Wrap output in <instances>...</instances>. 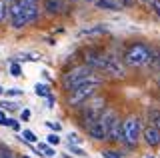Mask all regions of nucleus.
Listing matches in <instances>:
<instances>
[{"mask_svg": "<svg viewBox=\"0 0 160 158\" xmlns=\"http://www.w3.org/2000/svg\"><path fill=\"white\" fill-rule=\"evenodd\" d=\"M100 78L96 76V70L90 68L88 64H82V66H74L72 70L64 72L62 76V86L66 88L68 92L76 90V88L84 86V84H98Z\"/></svg>", "mask_w": 160, "mask_h": 158, "instance_id": "nucleus-1", "label": "nucleus"}, {"mask_svg": "<svg viewBox=\"0 0 160 158\" xmlns=\"http://www.w3.org/2000/svg\"><path fill=\"white\" fill-rule=\"evenodd\" d=\"M84 62L88 64L90 68H94V70H102V72H108L110 76H124V68L120 66V64L114 60L112 56H108L106 52L102 50H86L84 52Z\"/></svg>", "mask_w": 160, "mask_h": 158, "instance_id": "nucleus-2", "label": "nucleus"}, {"mask_svg": "<svg viewBox=\"0 0 160 158\" xmlns=\"http://www.w3.org/2000/svg\"><path fill=\"white\" fill-rule=\"evenodd\" d=\"M124 62L128 66H146V64L154 62V52L146 44H132L126 52H124Z\"/></svg>", "mask_w": 160, "mask_h": 158, "instance_id": "nucleus-3", "label": "nucleus"}, {"mask_svg": "<svg viewBox=\"0 0 160 158\" xmlns=\"http://www.w3.org/2000/svg\"><path fill=\"white\" fill-rule=\"evenodd\" d=\"M104 98H90L86 104L82 106V110H80V122H82V126L88 128L94 124V122H98L100 118L104 114Z\"/></svg>", "mask_w": 160, "mask_h": 158, "instance_id": "nucleus-4", "label": "nucleus"}, {"mask_svg": "<svg viewBox=\"0 0 160 158\" xmlns=\"http://www.w3.org/2000/svg\"><path fill=\"white\" fill-rule=\"evenodd\" d=\"M96 86H98V84H84V86L76 88V90L68 92V100H66V102H68V106L76 108V106L86 104L90 98L96 94Z\"/></svg>", "mask_w": 160, "mask_h": 158, "instance_id": "nucleus-5", "label": "nucleus"}, {"mask_svg": "<svg viewBox=\"0 0 160 158\" xmlns=\"http://www.w3.org/2000/svg\"><path fill=\"white\" fill-rule=\"evenodd\" d=\"M124 126V142H126L128 146H136L140 134H142V126H140V118L136 116H130L126 120L122 122Z\"/></svg>", "mask_w": 160, "mask_h": 158, "instance_id": "nucleus-6", "label": "nucleus"}, {"mask_svg": "<svg viewBox=\"0 0 160 158\" xmlns=\"http://www.w3.org/2000/svg\"><path fill=\"white\" fill-rule=\"evenodd\" d=\"M8 16H10V22H12L14 28H22V26H26V24H28L26 10H24V6H22V2H20V0L10 2V12H8Z\"/></svg>", "mask_w": 160, "mask_h": 158, "instance_id": "nucleus-7", "label": "nucleus"}, {"mask_svg": "<svg viewBox=\"0 0 160 158\" xmlns=\"http://www.w3.org/2000/svg\"><path fill=\"white\" fill-rule=\"evenodd\" d=\"M88 134L92 136L94 140H106L108 138V126L104 124V120L100 118L98 122H94V124L88 128Z\"/></svg>", "mask_w": 160, "mask_h": 158, "instance_id": "nucleus-8", "label": "nucleus"}, {"mask_svg": "<svg viewBox=\"0 0 160 158\" xmlns=\"http://www.w3.org/2000/svg\"><path fill=\"white\" fill-rule=\"evenodd\" d=\"M142 136H144V142L150 146H158L160 144V130L154 124H150L144 128V132H142Z\"/></svg>", "mask_w": 160, "mask_h": 158, "instance_id": "nucleus-9", "label": "nucleus"}, {"mask_svg": "<svg viewBox=\"0 0 160 158\" xmlns=\"http://www.w3.org/2000/svg\"><path fill=\"white\" fill-rule=\"evenodd\" d=\"M108 140L110 142H120V140H124V126H122V122L116 118V122L112 124V128L108 130Z\"/></svg>", "mask_w": 160, "mask_h": 158, "instance_id": "nucleus-10", "label": "nucleus"}, {"mask_svg": "<svg viewBox=\"0 0 160 158\" xmlns=\"http://www.w3.org/2000/svg\"><path fill=\"white\" fill-rule=\"evenodd\" d=\"M44 10L48 14H60L64 12V2L62 0H44Z\"/></svg>", "mask_w": 160, "mask_h": 158, "instance_id": "nucleus-11", "label": "nucleus"}, {"mask_svg": "<svg viewBox=\"0 0 160 158\" xmlns=\"http://www.w3.org/2000/svg\"><path fill=\"white\" fill-rule=\"evenodd\" d=\"M96 6L104 10H120V4L116 0H96Z\"/></svg>", "mask_w": 160, "mask_h": 158, "instance_id": "nucleus-12", "label": "nucleus"}, {"mask_svg": "<svg viewBox=\"0 0 160 158\" xmlns=\"http://www.w3.org/2000/svg\"><path fill=\"white\" fill-rule=\"evenodd\" d=\"M8 12H10V2H8V0H0V22L6 20Z\"/></svg>", "mask_w": 160, "mask_h": 158, "instance_id": "nucleus-13", "label": "nucleus"}, {"mask_svg": "<svg viewBox=\"0 0 160 158\" xmlns=\"http://www.w3.org/2000/svg\"><path fill=\"white\" fill-rule=\"evenodd\" d=\"M34 92H36V96H50V90H48V86L46 84H36L34 86Z\"/></svg>", "mask_w": 160, "mask_h": 158, "instance_id": "nucleus-14", "label": "nucleus"}, {"mask_svg": "<svg viewBox=\"0 0 160 158\" xmlns=\"http://www.w3.org/2000/svg\"><path fill=\"white\" fill-rule=\"evenodd\" d=\"M150 120H152V124L160 130V110H150Z\"/></svg>", "mask_w": 160, "mask_h": 158, "instance_id": "nucleus-15", "label": "nucleus"}, {"mask_svg": "<svg viewBox=\"0 0 160 158\" xmlns=\"http://www.w3.org/2000/svg\"><path fill=\"white\" fill-rule=\"evenodd\" d=\"M106 28L104 26H94V28H84V30H80V34H96V32H104Z\"/></svg>", "mask_w": 160, "mask_h": 158, "instance_id": "nucleus-16", "label": "nucleus"}, {"mask_svg": "<svg viewBox=\"0 0 160 158\" xmlns=\"http://www.w3.org/2000/svg\"><path fill=\"white\" fill-rule=\"evenodd\" d=\"M22 138H24L26 142H36V140H38V138L34 136L32 130H22Z\"/></svg>", "mask_w": 160, "mask_h": 158, "instance_id": "nucleus-17", "label": "nucleus"}, {"mask_svg": "<svg viewBox=\"0 0 160 158\" xmlns=\"http://www.w3.org/2000/svg\"><path fill=\"white\" fill-rule=\"evenodd\" d=\"M68 150L72 152V154H76V156H86V152L82 150L80 146H74V144H68Z\"/></svg>", "mask_w": 160, "mask_h": 158, "instance_id": "nucleus-18", "label": "nucleus"}, {"mask_svg": "<svg viewBox=\"0 0 160 158\" xmlns=\"http://www.w3.org/2000/svg\"><path fill=\"white\" fill-rule=\"evenodd\" d=\"M16 124V120H12V118H6V116H0V126H14Z\"/></svg>", "mask_w": 160, "mask_h": 158, "instance_id": "nucleus-19", "label": "nucleus"}, {"mask_svg": "<svg viewBox=\"0 0 160 158\" xmlns=\"http://www.w3.org/2000/svg\"><path fill=\"white\" fill-rule=\"evenodd\" d=\"M38 148L42 150V154H44V156H54V154H56V152H54L52 148H48L46 144H38Z\"/></svg>", "mask_w": 160, "mask_h": 158, "instance_id": "nucleus-20", "label": "nucleus"}, {"mask_svg": "<svg viewBox=\"0 0 160 158\" xmlns=\"http://www.w3.org/2000/svg\"><path fill=\"white\" fill-rule=\"evenodd\" d=\"M10 74H12V76H20V74H22V68H20V64L14 62L12 66H10Z\"/></svg>", "mask_w": 160, "mask_h": 158, "instance_id": "nucleus-21", "label": "nucleus"}, {"mask_svg": "<svg viewBox=\"0 0 160 158\" xmlns=\"http://www.w3.org/2000/svg\"><path fill=\"white\" fill-rule=\"evenodd\" d=\"M80 142H82V140L78 138V134H70V136H68V144H74V146H78Z\"/></svg>", "mask_w": 160, "mask_h": 158, "instance_id": "nucleus-22", "label": "nucleus"}, {"mask_svg": "<svg viewBox=\"0 0 160 158\" xmlns=\"http://www.w3.org/2000/svg\"><path fill=\"white\" fill-rule=\"evenodd\" d=\"M0 108H8V110H16L14 102H0Z\"/></svg>", "mask_w": 160, "mask_h": 158, "instance_id": "nucleus-23", "label": "nucleus"}, {"mask_svg": "<svg viewBox=\"0 0 160 158\" xmlns=\"http://www.w3.org/2000/svg\"><path fill=\"white\" fill-rule=\"evenodd\" d=\"M0 158H12V152L8 148H0Z\"/></svg>", "mask_w": 160, "mask_h": 158, "instance_id": "nucleus-24", "label": "nucleus"}, {"mask_svg": "<svg viewBox=\"0 0 160 158\" xmlns=\"http://www.w3.org/2000/svg\"><path fill=\"white\" fill-rule=\"evenodd\" d=\"M152 10L160 16V0H152Z\"/></svg>", "mask_w": 160, "mask_h": 158, "instance_id": "nucleus-25", "label": "nucleus"}, {"mask_svg": "<svg viewBox=\"0 0 160 158\" xmlns=\"http://www.w3.org/2000/svg\"><path fill=\"white\" fill-rule=\"evenodd\" d=\"M58 142H60V138L56 134H50L48 136V144H58Z\"/></svg>", "mask_w": 160, "mask_h": 158, "instance_id": "nucleus-26", "label": "nucleus"}, {"mask_svg": "<svg viewBox=\"0 0 160 158\" xmlns=\"http://www.w3.org/2000/svg\"><path fill=\"white\" fill-rule=\"evenodd\" d=\"M46 126L52 128V130H60V124H58V122H46Z\"/></svg>", "mask_w": 160, "mask_h": 158, "instance_id": "nucleus-27", "label": "nucleus"}, {"mask_svg": "<svg viewBox=\"0 0 160 158\" xmlns=\"http://www.w3.org/2000/svg\"><path fill=\"white\" fill-rule=\"evenodd\" d=\"M8 94H10V96H18V94H22V90H18V88H10Z\"/></svg>", "mask_w": 160, "mask_h": 158, "instance_id": "nucleus-28", "label": "nucleus"}, {"mask_svg": "<svg viewBox=\"0 0 160 158\" xmlns=\"http://www.w3.org/2000/svg\"><path fill=\"white\" fill-rule=\"evenodd\" d=\"M134 0H118V4H124V6H130Z\"/></svg>", "mask_w": 160, "mask_h": 158, "instance_id": "nucleus-29", "label": "nucleus"}, {"mask_svg": "<svg viewBox=\"0 0 160 158\" xmlns=\"http://www.w3.org/2000/svg\"><path fill=\"white\" fill-rule=\"evenodd\" d=\"M30 118V110H22V120H28Z\"/></svg>", "mask_w": 160, "mask_h": 158, "instance_id": "nucleus-30", "label": "nucleus"}, {"mask_svg": "<svg viewBox=\"0 0 160 158\" xmlns=\"http://www.w3.org/2000/svg\"><path fill=\"white\" fill-rule=\"evenodd\" d=\"M154 66L160 70V56H154Z\"/></svg>", "mask_w": 160, "mask_h": 158, "instance_id": "nucleus-31", "label": "nucleus"}, {"mask_svg": "<svg viewBox=\"0 0 160 158\" xmlns=\"http://www.w3.org/2000/svg\"><path fill=\"white\" fill-rule=\"evenodd\" d=\"M24 4H38V0H22Z\"/></svg>", "mask_w": 160, "mask_h": 158, "instance_id": "nucleus-32", "label": "nucleus"}, {"mask_svg": "<svg viewBox=\"0 0 160 158\" xmlns=\"http://www.w3.org/2000/svg\"><path fill=\"white\" fill-rule=\"evenodd\" d=\"M0 94H2V86H0Z\"/></svg>", "mask_w": 160, "mask_h": 158, "instance_id": "nucleus-33", "label": "nucleus"}, {"mask_svg": "<svg viewBox=\"0 0 160 158\" xmlns=\"http://www.w3.org/2000/svg\"><path fill=\"white\" fill-rule=\"evenodd\" d=\"M146 158H154V156H146Z\"/></svg>", "mask_w": 160, "mask_h": 158, "instance_id": "nucleus-34", "label": "nucleus"}, {"mask_svg": "<svg viewBox=\"0 0 160 158\" xmlns=\"http://www.w3.org/2000/svg\"><path fill=\"white\" fill-rule=\"evenodd\" d=\"M8 2H14V0H8Z\"/></svg>", "mask_w": 160, "mask_h": 158, "instance_id": "nucleus-35", "label": "nucleus"}, {"mask_svg": "<svg viewBox=\"0 0 160 158\" xmlns=\"http://www.w3.org/2000/svg\"><path fill=\"white\" fill-rule=\"evenodd\" d=\"M142 2H148V0H142Z\"/></svg>", "mask_w": 160, "mask_h": 158, "instance_id": "nucleus-36", "label": "nucleus"}, {"mask_svg": "<svg viewBox=\"0 0 160 158\" xmlns=\"http://www.w3.org/2000/svg\"><path fill=\"white\" fill-rule=\"evenodd\" d=\"M158 84H160V78H158Z\"/></svg>", "mask_w": 160, "mask_h": 158, "instance_id": "nucleus-37", "label": "nucleus"}]
</instances>
